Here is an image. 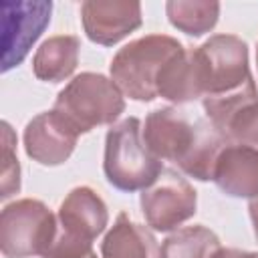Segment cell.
Returning <instances> with one entry per match:
<instances>
[{
	"instance_id": "ba28073f",
	"label": "cell",
	"mask_w": 258,
	"mask_h": 258,
	"mask_svg": "<svg viewBox=\"0 0 258 258\" xmlns=\"http://www.w3.org/2000/svg\"><path fill=\"white\" fill-rule=\"evenodd\" d=\"M208 121L220 131L226 143L246 145L258 151V89L256 83L224 95L202 99Z\"/></svg>"
},
{
	"instance_id": "30bf717a",
	"label": "cell",
	"mask_w": 258,
	"mask_h": 258,
	"mask_svg": "<svg viewBox=\"0 0 258 258\" xmlns=\"http://www.w3.org/2000/svg\"><path fill=\"white\" fill-rule=\"evenodd\" d=\"M24 151L26 155L46 167L64 163L77 145L79 131L54 109L38 113L24 127Z\"/></svg>"
},
{
	"instance_id": "277c9868",
	"label": "cell",
	"mask_w": 258,
	"mask_h": 258,
	"mask_svg": "<svg viewBox=\"0 0 258 258\" xmlns=\"http://www.w3.org/2000/svg\"><path fill=\"white\" fill-rule=\"evenodd\" d=\"M123 97L113 79L101 73H81L58 91L52 109L81 135L101 125H115L125 111Z\"/></svg>"
},
{
	"instance_id": "ac0fdd59",
	"label": "cell",
	"mask_w": 258,
	"mask_h": 258,
	"mask_svg": "<svg viewBox=\"0 0 258 258\" xmlns=\"http://www.w3.org/2000/svg\"><path fill=\"white\" fill-rule=\"evenodd\" d=\"M16 135L12 127L2 121V200H8L10 196L20 191V163L14 151Z\"/></svg>"
},
{
	"instance_id": "2e32d148",
	"label": "cell",
	"mask_w": 258,
	"mask_h": 258,
	"mask_svg": "<svg viewBox=\"0 0 258 258\" xmlns=\"http://www.w3.org/2000/svg\"><path fill=\"white\" fill-rule=\"evenodd\" d=\"M216 232L202 224L175 230L161 242L159 258H212L220 250Z\"/></svg>"
},
{
	"instance_id": "5b68a950",
	"label": "cell",
	"mask_w": 258,
	"mask_h": 258,
	"mask_svg": "<svg viewBox=\"0 0 258 258\" xmlns=\"http://www.w3.org/2000/svg\"><path fill=\"white\" fill-rule=\"evenodd\" d=\"M202 99L232 95L254 83L248 64V44L236 34H214L191 48Z\"/></svg>"
},
{
	"instance_id": "5bb4252c",
	"label": "cell",
	"mask_w": 258,
	"mask_h": 258,
	"mask_svg": "<svg viewBox=\"0 0 258 258\" xmlns=\"http://www.w3.org/2000/svg\"><path fill=\"white\" fill-rule=\"evenodd\" d=\"M103 258H159L155 236L125 212L117 216L101 242Z\"/></svg>"
},
{
	"instance_id": "6da1fadb",
	"label": "cell",
	"mask_w": 258,
	"mask_h": 258,
	"mask_svg": "<svg viewBox=\"0 0 258 258\" xmlns=\"http://www.w3.org/2000/svg\"><path fill=\"white\" fill-rule=\"evenodd\" d=\"M143 141L155 157L171 161L181 173L198 181L212 179L216 159L226 145L208 119H191L177 107H159L147 113Z\"/></svg>"
},
{
	"instance_id": "9a60e30c",
	"label": "cell",
	"mask_w": 258,
	"mask_h": 258,
	"mask_svg": "<svg viewBox=\"0 0 258 258\" xmlns=\"http://www.w3.org/2000/svg\"><path fill=\"white\" fill-rule=\"evenodd\" d=\"M81 40L75 34H58L46 38L34 52L32 73L38 81L60 83L69 79L79 64Z\"/></svg>"
},
{
	"instance_id": "44dd1931",
	"label": "cell",
	"mask_w": 258,
	"mask_h": 258,
	"mask_svg": "<svg viewBox=\"0 0 258 258\" xmlns=\"http://www.w3.org/2000/svg\"><path fill=\"white\" fill-rule=\"evenodd\" d=\"M248 214H250V220H252L254 236H256V240H258V198L250 200V204H248Z\"/></svg>"
},
{
	"instance_id": "7a4b0ae2",
	"label": "cell",
	"mask_w": 258,
	"mask_h": 258,
	"mask_svg": "<svg viewBox=\"0 0 258 258\" xmlns=\"http://www.w3.org/2000/svg\"><path fill=\"white\" fill-rule=\"evenodd\" d=\"M103 171L107 181L125 194L147 189L163 173V161L147 149L137 117H127L107 131Z\"/></svg>"
},
{
	"instance_id": "4fadbf2b",
	"label": "cell",
	"mask_w": 258,
	"mask_h": 258,
	"mask_svg": "<svg viewBox=\"0 0 258 258\" xmlns=\"http://www.w3.org/2000/svg\"><path fill=\"white\" fill-rule=\"evenodd\" d=\"M212 181L230 198H258V151L226 143L216 159Z\"/></svg>"
},
{
	"instance_id": "8fae6325",
	"label": "cell",
	"mask_w": 258,
	"mask_h": 258,
	"mask_svg": "<svg viewBox=\"0 0 258 258\" xmlns=\"http://www.w3.org/2000/svg\"><path fill=\"white\" fill-rule=\"evenodd\" d=\"M81 22L91 42L113 46L141 26V4L119 0H87L81 4Z\"/></svg>"
},
{
	"instance_id": "3957f363",
	"label": "cell",
	"mask_w": 258,
	"mask_h": 258,
	"mask_svg": "<svg viewBox=\"0 0 258 258\" xmlns=\"http://www.w3.org/2000/svg\"><path fill=\"white\" fill-rule=\"evenodd\" d=\"M183 44L167 34H145L119 48L109 64V73L119 91L139 103L157 99V79L171 56Z\"/></svg>"
},
{
	"instance_id": "d6986e66",
	"label": "cell",
	"mask_w": 258,
	"mask_h": 258,
	"mask_svg": "<svg viewBox=\"0 0 258 258\" xmlns=\"http://www.w3.org/2000/svg\"><path fill=\"white\" fill-rule=\"evenodd\" d=\"M46 258H97V254L91 242H83L58 232Z\"/></svg>"
},
{
	"instance_id": "ffe728a7",
	"label": "cell",
	"mask_w": 258,
	"mask_h": 258,
	"mask_svg": "<svg viewBox=\"0 0 258 258\" xmlns=\"http://www.w3.org/2000/svg\"><path fill=\"white\" fill-rule=\"evenodd\" d=\"M212 258H258V254L248 250H238V248H220Z\"/></svg>"
},
{
	"instance_id": "e0dca14e",
	"label": "cell",
	"mask_w": 258,
	"mask_h": 258,
	"mask_svg": "<svg viewBox=\"0 0 258 258\" xmlns=\"http://www.w3.org/2000/svg\"><path fill=\"white\" fill-rule=\"evenodd\" d=\"M165 14L171 26L187 36H202L210 32L220 18V2L214 0H169Z\"/></svg>"
},
{
	"instance_id": "7402d4cb",
	"label": "cell",
	"mask_w": 258,
	"mask_h": 258,
	"mask_svg": "<svg viewBox=\"0 0 258 258\" xmlns=\"http://www.w3.org/2000/svg\"><path fill=\"white\" fill-rule=\"evenodd\" d=\"M256 64H258V44H256Z\"/></svg>"
},
{
	"instance_id": "52a82bcc",
	"label": "cell",
	"mask_w": 258,
	"mask_h": 258,
	"mask_svg": "<svg viewBox=\"0 0 258 258\" xmlns=\"http://www.w3.org/2000/svg\"><path fill=\"white\" fill-rule=\"evenodd\" d=\"M139 204L151 230L171 232L194 218L198 210V194L175 169H163L157 181L141 191Z\"/></svg>"
},
{
	"instance_id": "9c48e42d",
	"label": "cell",
	"mask_w": 258,
	"mask_h": 258,
	"mask_svg": "<svg viewBox=\"0 0 258 258\" xmlns=\"http://www.w3.org/2000/svg\"><path fill=\"white\" fill-rule=\"evenodd\" d=\"M50 2H4L2 71L18 67L50 22Z\"/></svg>"
},
{
	"instance_id": "7c38bea8",
	"label": "cell",
	"mask_w": 258,
	"mask_h": 258,
	"mask_svg": "<svg viewBox=\"0 0 258 258\" xmlns=\"http://www.w3.org/2000/svg\"><path fill=\"white\" fill-rule=\"evenodd\" d=\"M56 220L58 232L93 244V240H97L109 224V210L95 189L79 185L73 187L60 202Z\"/></svg>"
},
{
	"instance_id": "8992f818",
	"label": "cell",
	"mask_w": 258,
	"mask_h": 258,
	"mask_svg": "<svg viewBox=\"0 0 258 258\" xmlns=\"http://www.w3.org/2000/svg\"><path fill=\"white\" fill-rule=\"evenodd\" d=\"M56 234L58 220L40 200H16L0 214V250L6 258H46Z\"/></svg>"
}]
</instances>
